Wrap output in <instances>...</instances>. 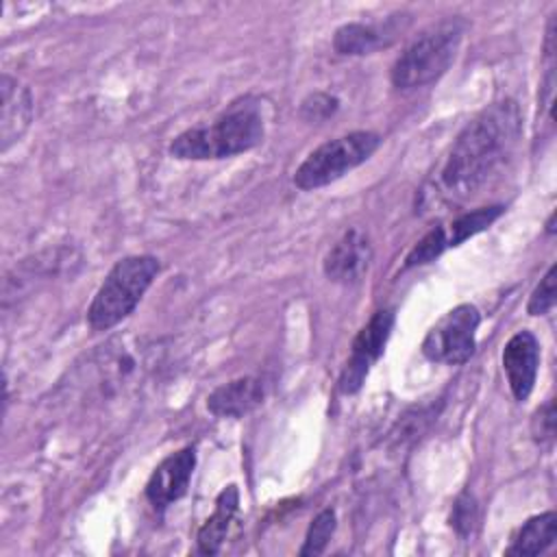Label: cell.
Listing matches in <instances>:
<instances>
[{"mask_svg":"<svg viewBox=\"0 0 557 557\" xmlns=\"http://www.w3.org/2000/svg\"><path fill=\"white\" fill-rule=\"evenodd\" d=\"M263 133L261 109L255 100L246 98L244 102H235L211 124L194 126L176 135L170 144V154L194 161L224 159L259 146Z\"/></svg>","mask_w":557,"mask_h":557,"instance_id":"obj_3","label":"cell"},{"mask_svg":"<svg viewBox=\"0 0 557 557\" xmlns=\"http://www.w3.org/2000/svg\"><path fill=\"white\" fill-rule=\"evenodd\" d=\"M555 296H557V268L550 265L544 278L535 285V289L529 296L527 311L531 315H544L555 307Z\"/></svg>","mask_w":557,"mask_h":557,"instance_id":"obj_20","label":"cell"},{"mask_svg":"<svg viewBox=\"0 0 557 557\" xmlns=\"http://www.w3.org/2000/svg\"><path fill=\"white\" fill-rule=\"evenodd\" d=\"M446 248H448L446 228L435 226V228H431V231L409 250V255H407V259H405V268H413V265L429 263V261L437 259Z\"/></svg>","mask_w":557,"mask_h":557,"instance_id":"obj_19","label":"cell"},{"mask_svg":"<svg viewBox=\"0 0 557 557\" xmlns=\"http://www.w3.org/2000/svg\"><path fill=\"white\" fill-rule=\"evenodd\" d=\"M392 326H394V311H389V309H379L361 326V331L357 333V337L352 342L350 357H348V361L339 374V381H337V387L342 394H355L363 385L372 363L385 350Z\"/></svg>","mask_w":557,"mask_h":557,"instance_id":"obj_8","label":"cell"},{"mask_svg":"<svg viewBox=\"0 0 557 557\" xmlns=\"http://www.w3.org/2000/svg\"><path fill=\"white\" fill-rule=\"evenodd\" d=\"M265 394L263 381L257 376H239L207 396V409L218 418H242L261 405Z\"/></svg>","mask_w":557,"mask_h":557,"instance_id":"obj_13","label":"cell"},{"mask_svg":"<svg viewBox=\"0 0 557 557\" xmlns=\"http://www.w3.org/2000/svg\"><path fill=\"white\" fill-rule=\"evenodd\" d=\"M383 44H385V30L372 24H361V22H350L339 26L333 37V48L339 54H370Z\"/></svg>","mask_w":557,"mask_h":557,"instance_id":"obj_16","label":"cell"},{"mask_svg":"<svg viewBox=\"0 0 557 557\" xmlns=\"http://www.w3.org/2000/svg\"><path fill=\"white\" fill-rule=\"evenodd\" d=\"M379 144L381 137L372 131H352L335 137L307 154L294 172V183L300 189H320L331 185L352 168L368 161Z\"/></svg>","mask_w":557,"mask_h":557,"instance_id":"obj_6","label":"cell"},{"mask_svg":"<svg viewBox=\"0 0 557 557\" xmlns=\"http://www.w3.org/2000/svg\"><path fill=\"white\" fill-rule=\"evenodd\" d=\"M196 466V453L191 446L181 448L165 457L146 483V498L154 509H165L178 500L189 485L191 472Z\"/></svg>","mask_w":557,"mask_h":557,"instance_id":"obj_9","label":"cell"},{"mask_svg":"<svg viewBox=\"0 0 557 557\" xmlns=\"http://www.w3.org/2000/svg\"><path fill=\"white\" fill-rule=\"evenodd\" d=\"M531 433L540 446L553 444V440H555V403L553 400H546L535 411L533 422H531Z\"/></svg>","mask_w":557,"mask_h":557,"instance_id":"obj_21","label":"cell"},{"mask_svg":"<svg viewBox=\"0 0 557 557\" xmlns=\"http://www.w3.org/2000/svg\"><path fill=\"white\" fill-rule=\"evenodd\" d=\"M237 507H239L237 487L235 485L224 487L215 498L213 513L205 520V524L198 531V550L202 555H215L222 548V544L228 535V529L235 520Z\"/></svg>","mask_w":557,"mask_h":557,"instance_id":"obj_14","label":"cell"},{"mask_svg":"<svg viewBox=\"0 0 557 557\" xmlns=\"http://www.w3.org/2000/svg\"><path fill=\"white\" fill-rule=\"evenodd\" d=\"M476 524V505H474V498L463 494L457 498L455 507H453V513H450V527L459 533V535H470L472 529Z\"/></svg>","mask_w":557,"mask_h":557,"instance_id":"obj_22","label":"cell"},{"mask_svg":"<svg viewBox=\"0 0 557 557\" xmlns=\"http://www.w3.org/2000/svg\"><path fill=\"white\" fill-rule=\"evenodd\" d=\"M335 531V511L333 509H322L313 522L309 524L305 544L300 548V555H320L324 553L331 535Z\"/></svg>","mask_w":557,"mask_h":557,"instance_id":"obj_18","label":"cell"},{"mask_svg":"<svg viewBox=\"0 0 557 557\" xmlns=\"http://www.w3.org/2000/svg\"><path fill=\"white\" fill-rule=\"evenodd\" d=\"M557 537V516L555 511H544L529 518L511 540V546L505 550L516 557H533L553 546Z\"/></svg>","mask_w":557,"mask_h":557,"instance_id":"obj_15","label":"cell"},{"mask_svg":"<svg viewBox=\"0 0 557 557\" xmlns=\"http://www.w3.org/2000/svg\"><path fill=\"white\" fill-rule=\"evenodd\" d=\"M481 315L474 305H457L444 313L422 339V355L435 363L459 366L474 352Z\"/></svg>","mask_w":557,"mask_h":557,"instance_id":"obj_7","label":"cell"},{"mask_svg":"<svg viewBox=\"0 0 557 557\" xmlns=\"http://www.w3.org/2000/svg\"><path fill=\"white\" fill-rule=\"evenodd\" d=\"M33 120V96L17 78H0V148L7 152L26 133Z\"/></svg>","mask_w":557,"mask_h":557,"instance_id":"obj_12","label":"cell"},{"mask_svg":"<svg viewBox=\"0 0 557 557\" xmlns=\"http://www.w3.org/2000/svg\"><path fill=\"white\" fill-rule=\"evenodd\" d=\"M522 135V113L516 100H500L472 117L453 141L437 176L446 200L476 194L511 159Z\"/></svg>","mask_w":557,"mask_h":557,"instance_id":"obj_1","label":"cell"},{"mask_svg":"<svg viewBox=\"0 0 557 557\" xmlns=\"http://www.w3.org/2000/svg\"><path fill=\"white\" fill-rule=\"evenodd\" d=\"M159 363V348L141 337L117 335L98 346L81 366L78 383L96 400L135 392Z\"/></svg>","mask_w":557,"mask_h":557,"instance_id":"obj_2","label":"cell"},{"mask_svg":"<svg viewBox=\"0 0 557 557\" xmlns=\"http://www.w3.org/2000/svg\"><path fill=\"white\" fill-rule=\"evenodd\" d=\"M157 274L159 259L150 255H133L120 259L104 276L87 309L89 326L94 331H109L120 324L139 305Z\"/></svg>","mask_w":557,"mask_h":557,"instance_id":"obj_4","label":"cell"},{"mask_svg":"<svg viewBox=\"0 0 557 557\" xmlns=\"http://www.w3.org/2000/svg\"><path fill=\"white\" fill-rule=\"evenodd\" d=\"M500 213H503V207L500 205H492V207H481V209H474L470 213L459 215L457 220L450 222V228L446 231L448 248L450 246H459L466 239L474 237L476 233L485 231Z\"/></svg>","mask_w":557,"mask_h":557,"instance_id":"obj_17","label":"cell"},{"mask_svg":"<svg viewBox=\"0 0 557 557\" xmlns=\"http://www.w3.org/2000/svg\"><path fill=\"white\" fill-rule=\"evenodd\" d=\"M372 261V246L363 231H346L324 257V274L335 283H357Z\"/></svg>","mask_w":557,"mask_h":557,"instance_id":"obj_11","label":"cell"},{"mask_svg":"<svg viewBox=\"0 0 557 557\" xmlns=\"http://www.w3.org/2000/svg\"><path fill=\"white\" fill-rule=\"evenodd\" d=\"M540 366V344L531 331H518L503 348V368L516 400H527L533 392Z\"/></svg>","mask_w":557,"mask_h":557,"instance_id":"obj_10","label":"cell"},{"mask_svg":"<svg viewBox=\"0 0 557 557\" xmlns=\"http://www.w3.org/2000/svg\"><path fill=\"white\" fill-rule=\"evenodd\" d=\"M337 98H333V96H329V94H322V91H318V94H311L309 98H305L302 100V107H300V113H302V117L305 120H313V122H318V120H324V117H329V115H333L335 113V109H337Z\"/></svg>","mask_w":557,"mask_h":557,"instance_id":"obj_23","label":"cell"},{"mask_svg":"<svg viewBox=\"0 0 557 557\" xmlns=\"http://www.w3.org/2000/svg\"><path fill=\"white\" fill-rule=\"evenodd\" d=\"M463 24L459 20H444L422 30L394 61L392 85L396 89H418L437 81L453 63Z\"/></svg>","mask_w":557,"mask_h":557,"instance_id":"obj_5","label":"cell"}]
</instances>
